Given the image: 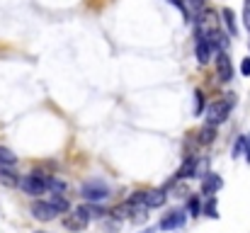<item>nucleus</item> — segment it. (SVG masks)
<instances>
[{"instance_id": "obj_3", "label": "nucleus", "mask_w": 250, "mask_h": 233, "mask_svg": "<svg viewBox=\"0 0 250 233\" xmlns=\"http://www.w3.org/2000/svg\"><path fill=\"white\" fill-rule=\"evenodd\" d=\"M81 194L87 202H102V199L109 197V187L104 182H100V180H90V182H85L81 187Z\"/></svg>"}, {"instance_id": "obj_15", "label": "nucleus", "mask_w": 250, "mask_h": 233, "mask_svg": "<svg viewBox=\"0 0 250 233\" xmlns=\"http://www.w3.org/2000/svg\"><path fill=\"white\" fill-rule=\"evenodd\" d=\"M214 139H216V127H211V124H204V127H202V131H199V139H197V141L207 146V144H211Z\"/></svg>"}, {"instance_id": "obj_25", "label": "nucleus", "mask_w": 250, "mask_h": 233, "mask_svg": "<svg viewBox=\"0 0 250 233\" xmlns=\"http://www.w3.org/2000/svg\"><path fill=\"white\" fill-rule=\"evenodd\" d=\"M243 20H246V27H248V32H250V7L246 10V17H243Z\"/></svg>"}, {"instance_id": "obj_14", "label": "nucleus", "mask_w": 250, "mask_h": 233, "mask_svg": "<svg viewBox=\"0 0 250 233\" xmlns=\"http://www.w3.org/2000/svg\"><path fill=\"white\" fill-rule=\"evenodd\" d=\"M49 204L59 212V214H66L68 209H71V204H68V199L63 197V194H51V199H49Z\"/></svg>"}, {"instance_id": "obj_9", "label": "nucleus", "mask_w": 250, "mask_h": 233, "mask_svg": "<svg viewBox=\"0 0 250 233\" xmlns=\"http://www.w3.org/2000/svg\"><path fill=\"white\" fill-rule=\"evenodd\" d=\"M167 199L166 190H148L146 192V197H144V204H146V209H158V207H163Z\"/></svg>"}, {"instance_id": "obj_23", "label": "nucleus", "mask_w": 250, "mask_h": 233, "mask_svg": "<svg viewBox=\"0 0 250 233\" xmlns=\"http://www.w3.org/2000/svg\"><path fill=\"white\" fill-rule=\"evenodd\" d=\"M241 73H243V76H250V56L248 59H243V64H241Z\"/></svg>"}, {"instance_id": "obj_13", "label": "nucleus", "mask_w": 250, "mask_h": 233, "mask_svg": "<svg viewBox=\"0 0 250 233\" xmlns=\"http://www.w3.org/2000/svg\"><path fill=\"white\" fill-rule=\"evenodd\" d=\"M221 17H224V24H226L229 34L236 37V34H238V27H236V15H233V10H231V7H224V10H221Z\"/></svg>"}, {"instance_id": "obj_7", "label": "nucleus", "mask_w": 250, "mask_h": 233, "mask_svg": "<svg viewBox=\"0 0 250 233\" xmlns=\"http://www.w3.org/2000/svg\"><path fill=\"white\" fill-rule=\"evenodd\" d=\"M216 73L224 83H229L233 78V66H231V59L229 54H216Z\"/></svg>"}, {"instance_id": "obj_20", "label": "nucleus", "mask_w": 250, "mask_h": 233, "mask_svg": "<svg viewBox=\"0 0 250 233\" xmlns=\"http://www.w3.org/2000/svg\"><path fill=\"white\" fill-rule=\"evenodd\" d=\"M187 207H189V214H192V216H199V214H202V204H199V199H197V197H192Z\"/></svg>"}, {"instance_id": "obj_17", "label": "nucleus", "mask_w": 250, "mask_h": 233, "mask_svg": "<svg viewBox=\"0 0 250 233\" xmlns=\"http://www.w3.org/2000/svg\"><path fill=\"white\" fill-rule=\"evenodd\" d=\"M202 212H204L209 219H216V216H219V204H216V199H214V197H209V202L204 204V209H202Z\"/></svg>"}, {"instance_id": "obj_12", "label": "nucleus", "mask_w": 250, "mask_h": 233, "mask_svg": "<svg viewBox=\"0 0 250 233\" xmlns=\"http://www.w3.org/2000/svg\"><path fill=\"white\" fill-rule=\"evenodd\" d=\"M0 185L5 187H20V177L12 168H0Z\"/></svg>"}, {"instance_id": "obj_4", "label": "nucleus", "mask_w": 250, "mask_h": 233, "mask_svg": "<svg viewBox=\"0 0 250 233\" xmlns=\"http://www.w3.org/2000/svg\"><path fill=\"white\" fill-rule=\"evenodd\" d=\"M87 221H90V214H87V209L85 207H78V209H73V214H68L66 219H63V226L68 229V231H83L85 226H87Z\"/></svg>"}, {"instance_id": "obj_6", "label": "nucleus", "mask_w": 250, "mask_h": 233, "mask_svg": "<svg viewBox=\"0 0 250 233\" xmlns=\"http://www.w3.org/2000/svg\"><path fill=\"white\" fill-rule=\"evenodd\" d=\"M194 54H197V61H199L202 66L214 59V49H211V44H209L207 37H197V49H194Z\"/></svg>"}, {"instance_id": "obj_11", "label": "nucleus", "mask_w": 250, "mask_h": 233, "mask_svg": "<svg viewBox=\"0 0 250 233\" xmlns=\"http://www.w3.org/2000/svg\"><path fill=\"white\" fill-rule=\"evenodd\" d=\"M199 175V160L194 155H187L182 168L177 170V177H197Z\"/></svg>"}, {"instance_id": "obj_24", "label": "nucleus", "mask_w": 250, "mask_h": 233, "mask_svg": "<svg viewBox=\"0 0 250 233\" xmlns=\"http://www.w3.org/2000/svg\"><path fill=\"white\" fill-rule=\"evenodd\" d=\"M246 160L250 163V134H248V144H246Z\"/></svg>"}, {"instance_id": "obj_18", "label": "nucleus", "mask_w": 250, "mask_h": 233, "mask_svg": "<svg viewBox=\"0 0 250 233\" xmlns=\"http://www.w3.org/2000/svg\"><path fill=\"white\" fill-rule=\"evenodd\" d=\"M49 190H54V194H61V192H66V182L59 177H49Z\"/></svg>"}, {"instance_id": "obj_2", "label": "nucleus", "mask_w": 250, "mask_h": 233, "mask_svg": "<svg viewBox=\"0 0 250 233\" xmlns=\"http://www.w3.org/2000/svg\"><path fill=\"white\" fill-rule=\"evenodd\" d=\"M231 107H233V95H226V100H216V102H211V105L207 107V124L216 127V124L226 122Z\"/></svg>"}, {"instance_id": "obj_10", "label": "nucleus", "mask_w": 250, "mask_h": 233, "mask_svg": "<svg viewBox=\"0 0 250 233\" xmlns=\"http://www.w3.org/2000/svg\"><path fill=\"white\" fill-rule=\"evenodd\" d=\"M185 224V214L182 212H170L166 219H161V231H175V229H180Z\"/></svg>"}, {"instance_id": "obj_16", "label": "nucleus", "mask_w": 250, "mask_h": 233, "mask_svg": "<svg viewBox=\"0 0 250 233\" xmlns=\"http://www.w3.org/2000/svg\"><path fill=\"white\" fill-rule=\"evenodd\" d=\"M17 163V155L12 153L10 148H2L0 146V168H12Z\"/></svg>"}, {"instance_id": "obj_8", "label": "nucleus", "mask_w": 250, "mask_h": 233, "mask_svg": "<svg viewBox=\"0 0 250 233\" xmlns=\"http://www.w3.org/2000/svg\"><path fill=\"white\" fill-rule=\"evenodd\" d=\"M221 187H224V180H221L219 175H214V172H207V175H204V180H202V192H204V194L214 197Z\"/></svg>"}, {"instance_id": "obj_5", "label": "nucleus", "mask_w": 250, "mask_h": 233, "mask_svg": "<svg viewBox=\"0 0 250 233\" xmlns=\"http://www.w3.org/2000/svg\"><path fill=\"white\" fill-rule=\"evenodd\" d=\"M32 216H34L37 221H54V219L59 216V212H56L49 202L37 199V202H32Z\"/></svg>"}, {"instance_id": "obj_22", "label": "nucleus", "mask_w": 250, "mask_h": 233, "mask_svg": "<svg viewBox=\"0 0 250 233\" xmlns=\"http://www.w3.org/2000/svg\"><path fill=\"white\" fill-rule=\"evenodd\" d=\"M246 144H248V136H241V139L236 141V146H233V158H238V155L243 153V148H246Z\"/></svg>"}, {"instance_id": "obj_21", "label": "nucleus", "mask_w": 250, "mask_h": 233, "mask_svg": "<svg viewBox=\"0 0 250 233\" xmlns=\"http://www.w3.org/2000/svg\"><path fill=\"white\" fill-rule=\"evenodd\" d=\"M85 209H87V214H90V216H95V219H102V216L107 214V209H102V207H92V204H87Z\"/></svg>"}, {"instance_id": "obj_19", "label": "nucleus", "mask_w": 250, "mask_h": 233, "mask_svg": "<svg viewBox=\"0 0 250 233\" xmlns=\"http://www.w3.org/2000/svg\"><path fill=\"white\" fill-rule=\"evenodd\" d=\"M202 109H204V95L197 90L194 92V114H202Z\"/></svg>"}, {"instance_id": "obj_1", "label": "nucleus", "mask_w": 250, "mask_h": 233, "mask_svg": "<svg viewBox=\"0 0 250 233\" xmlns=\"http://www.w3.org/2000/svg\"><path fill=\"white\" fill-rule=\"evenodd\" d=\"M20 187H22V192H24V194H32V197L44 194V192L49 190V175H44V172L34 170L32 175H24V177L20 180Z\"/></svg>"}]
</instances>
